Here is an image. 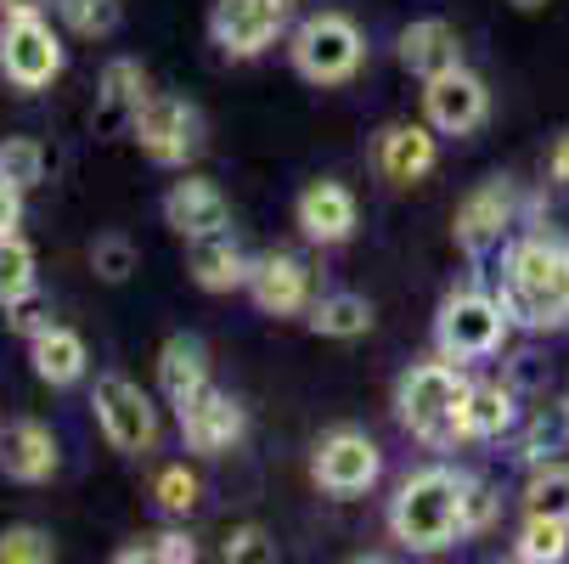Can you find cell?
<instances>
[{"mask_svg": "<svg viewBox=\"0 0 569 564\" xmlns=\"http://www.w3.org/2000/svg\"><path fill=\"white\" fill-rule=\"evenodd\" d=\"M497 299L519 328H569V244L563 237H519L502 255Z\"/></svg>", "mask_w": 569, "mask_h": 564, "instance_id": "6da1fadb", "label": "cell"}, {"mask_svg": "<svg viewBox=\"0 0 569 564\" xmlns=\"http://www.w3.org/2000/svg\"><path fill=\"white\" fill-rule=\"evenodd\" d=\"M389 536L406 553H440L462 542V474L457 468H418L389 497Z\"/></svg>", "mask_w": 569, "mask_h": 564, "instance_id": "7a4b0ae2", "label": "cell"}, {"mask_svg": "<svg viewBox=\"0 0 569 564\" xmlns=\"http://www.w3.org/2000/svg\"><path fill=\"white\" fill-rule=\"evenodd\" d=\"M462 400H468V378L446 356L406 367L400 384H395V413H400L406 435H418L435 452L462 441Z\"/></svg>", "mask_w": 569, "mask_h": 564, "instance_id": "3957f363", "label": "cell"}, {"mask_svg": "<svg viewBox=\"0 0 569 564\" xmlns=\"http://www.w3.org/2000/svg\"><path fill=\"white\" fill-rule=\"evenodd\" d=\"M508 310L497 294H479V288H457L446 294L440 316H435V345L446 362H485V356H497L502 339H508Z\"/></svg>", "mask_w": 569, "mask_h": 564, "instance_id": "277c9868", "label": "cell"}, {"mask_svg": "<svg viewBox=\"0 0 569 564\" xmlns=\"http://www.w3.org/2000/svg\"><path fill=\"white\" fill-rule=\"evenodd\" d=\"M288 57L310 86H345V79H356L361 62H367V40L345 12H316L293 29Z\"/></svg>", "mask_w": 569, "mask_h": 564, "instance_id": "5b68a950", "label": "cell"}, {"mask_svg": "<svg viewBox=\"0 0 569 564\" xmlns=\"http://www.w3.org/2000/svg\"><path fill=\"white\" fill-rule=\"evenodd\" d=\"M91 407H97V429L113 452L124 457H147L158 446V407H152V395L124 378V373H102L97 389H91Z\"/></svg>", "mask_w": 569, "mask_h": 564, "instance_id": "8992f818", "label": "cell"}, {"mask_svg": "<svg viewBox=\"0 0 569 564\" xmlns=\"http://www.w3.org/2000/svg\"><path fill=\"white\" fill-rule=\"evenodd\" d=\"M130 136H136V147L152 158V165L181 170V165H192V158L203 152V113L192 102H181V97L147 91V102L130 119Z\"/></svg>", "mask_w": 569, "mask_h": 564, "instance_id": "52a82bcc", "label": "cell"}, {"mask_svg": "<svg viewBox=\"0 0 569 564\" xmlns=\"http://www.w3.org/2000/svg\"><path fill=\"white\" fill-rule=\"evenodd\" d=\"M0 73L18 91H46L62 73V40L46 23V12L34 18H0Z\"/></svg>", "mask_w": 569, "mask_h": 564, "instance_id": "ba28073f", "label": "cell"}, {"mask_svg": "<svg viewBox=\"0 0 569 564\" xmlns=\"http://www.w3.org/2000/svg\"><path fill=\"white\" fill-rule=\"evenodd\" d=\"M293 23V0H214L209 40L226 57H260L271 51Z\"/></svg>", "mask_w": 569, "mask_h": 564, "instance_id": "9c48e42d", "label": "cell"}, {"mask_svg": "<svg viewBox=\"0 0 569 564\" xmlns=\"http://www.w3.org/2000/svg\"><path fill=\"white\" fill-rule=\"evenodd\" d=\"M378 474H383V452L372 446V435L361 429H333V435H321L316 457H310V479L328 497H361L378 486Z\"/></svg>", "mask_w": 569, "mask_h": 564, "instance_id": "30bf717a", "label": "cell"}, {"mask_svg": "<svg viewBox=\"0 0 569 564\" xmlns=\"http://www.w3.org/2000/svg\"><path fill=\"white\" fill-rule=\"evenodd\" d=\"M176 424H181L187 452H198V457H226L242 435H249V413H242L237 400L226 389H214V384H203L198 395L181 400Z\"/></svg>", "mask_w": 569, "mask_h": 564, "instance_id": "8fae6325", "label": "cell"}, {"mask_svg": "<svg viewBox=\"0 0 569 564\" xmlns=\"http://www.w3.org/2000/svg\"><path fill=\"white\" fill-rule=\"evenodd\" d=\"M513 220H519V187L508 181V176H491V181H479L462 204H457V244L468 249V255H491V249H502V237L513 231Z\"/></svg>", "mask_w": 569, "mask_h": 564, "instance_id": "7c38bea8", "label": "cell"}, {"mask_svg": "<svg viewBox=\"0 0 569 564\" xmlns=\"http://www.w3.org/2000/svg\"><path fill=\"white\" fill-rule=\"evenodd\" d=\"M485 113H491V91H485V79L468 73L462 62L423 79V119L440 136H468V130L485 125Z\"/></svg>", "mask_w": 569, "mask_h": 564, "instance_id": "4fadbf2b", "label": "cell"}, {"mask_svg": "<svg viewBox=\"0 0 569 564\" xmlns=\"http://www.w3.org/2000/svg\"><path fill=\"white\" fill-rule=\"evenodd\" d=\"M293 220H299V231L310 237L316 249H339V244L356 237L361 209H356V192L345 181H310L299 192V204H293Z\"/></svg>", "mask_w": 569, "mask_h": 564, "instance_id": "5bb4252c", "label": "cell"}, {"mask_svg": "<svg viewBox=\"0 0 569 564\" xmlns=\"http://www.w3.org/2000/svg\"><path fill=\"white\" fill-rule=\"evenodd\" d=\"M62 452H57V435L40 424V418H18L12 429H0V474L12 486H46L57 474Z\"/></svg>", "mask_w": 569, "mask_h": 564, "instance_id": "9a60e30c", "label": "cell"}, {"mask_svg": "<svg viewBox=\"0 0 569 564\" xmlns=\"http://www.w3.org/2000/svg\"><path fill=\"white\" fill-rule=\"evenodd\" d=\"M435 136H440L435 125H389V130H378L372 158H378L383 181H395V187L423 181V176L440 165V141H435Z\"/></svg>", "mask_w": 569, "mask_h": 564, "instance_id": "2e32d148", "label": "cell"}, {"mask_svg": "<svg viewBox=\"0 0 569 564\" xmlns=\"http://www.w3.org/2000/svg\"><path fill=\"white\" fill-rule=\"evenodd\" d=\"M249 294L266 316H305L310 310V271H305V260L271 249L249 266Z\"/></svg>", "mask_w": 569, "mask_h": 564, "instance_id": "e0dca14e", "label": "cell"}, {"mask_svg": "<svg viewBox=\"0 0 569 564\" xmlns=\"http://www.w3.org/2000/svg\"><path fill=\"white\" fill-rule=\"evenodd\" d=\"M249 266H254V260L237 249L231 226L203 231V237H187V271H192V283H198V288H209V294L249 288Z\"/></svg>", "mask_w": 569, "mask_h": 564, "instance_id": "ac0fdd59", "label": "cell"}, {"mask_svg": "<svg viewBox=\"0 0 569 564\" xmlns=\"http://www.w3.org/2000/svg\"><path fill=\"white\" fill-rule=\"evenodd\" d=\"M164 220H170V231H181V237H203V231L231 226V204H226V192H220L214 181L181 176V181L164 192Z\"/></svg>", "mask_w": 569, "mask_h": 564, "instance_id": "d6986e66", "label": "cell"}, {"mask_svg": "<svg viewBox=\"0 0 569 564\" xmlns=\"http://www.w3.org/2000/svg\"><path fill=\"white\" fill-rule=\"evenodd\" d=\"M395 51H400V68L418 73V79H435V73H446V68L462 62V40H457V29H451L446 18L406 23L400 40H395Z\"/></svg>", "mask_w": 569, "mask_h": 564, "instance_id": "ffe728a7", "label": "cell"}, {"mask_svg": "<svg viewBox=\"0 0 569 564\" xmlns=\"http://www.w3.org/2000/svg\"><path fill=\"white\" fill-rule=\"evenodd\" d=\"M29 362H34V378H40V384H51V389H68V384H79V378H86V367H91V350H86V339H79L73 328L51 321L46 334H34V339H29Z\"/></svg>", "mask_w": 569, "mask_h": 564, "instance_id": "44dd1931", "label": "cell"}, {"mask_svg": "<svg viewBox=\"0 0 569 564\" xmlns=\"http://www.w3.org/2000/svg\"><path fill=\"white\" fill-rule=\"evenodd\" d=\"M209 384V350L192 334H170L158 350V389H164L170 407H181L187 395H198Z\"/></svg>", "mask_w": 569, "mask_h": 564, "instance_id": "7402d4cb", "label": "cell"}, {"mask_svg": "<svg viewBox=\"0 0 569 564\" xmlns=\"http://www.w3.org/2000/svg\"><path fill=\"white\" fill-rule=\"evenodd\" d=\"M141 102H147V73H141V62H136V57H113V62L102 68V86H97V119H102V130L130 125Z\"/></svg>", "mask_w": 569, "mask_h": 564, "instance_id": "603a6c76", "label": "cell"}, {"mask_svg": "<svg viewBox=\"0 0 569 564\" xmlns=\"http://www.w3.org/2000/svg\"><path fill=\"white\" fill-rule=\"evenodd\" d=\"M519 418V400L508 384H468L462 400V441H502Z\"/></svg>", "mask_w": 569, "mask_h": 564, "instance_id": "cb8c5ba5", "label": "cell"}, {"mask_svg": "<svg viewBox=\"0 0 569 564\" xmlns=\"http://www.w3.org/2000/svg\"><path fill=\"white\" fill-rule=\"evenodd\" d=\"M305 321L321 339H361L372 328V299H361V294H321V299H310Z\"/></svg>", "mask_w": 569, "mask_h": 564, "instance_id": "d4e9b609", "label": "cell"}, {"mask_svg": "<svg viewBox=\"0 0 569 564\" xmlns=\"http://www.w3.org/2000/svg\"><path fill=\"white\" fill-rule=\"evenodd\" d=\"M40 288V260L23 237H0V310H12L18 299H29Z\"/></svg>", "mask_w": 569, "mask_h": 564, "instance_id": "484cf974", "label": "cell"}, {"mask_svg": "<svg viewBox=\"0 0 569 564\" xmlns=\"http://www.w3.org/2000/svg\"><path fill=\"white\" fill-rule=\"evenodd\" d=\"M563 553H569V520L525 514V531L513 536V558L519 564H558Z\"/></svg>", "mask_w": 569, "mask_h": 564, "instance_id": "4316f807", "label": "cell"}, {"mask_svg": "<svg viewBox=\"0 0 569 564\" xmlns=\"http://www.w3.org/2000/svg\"><path fill=\"white\" fill-rule=\"evenodd\" d=\"M563 446H569V400L563 407H541L530 418V429L519 435V457L525 463H552Z\"/></svg>", "mask_w": 569, "mask_h": 564, "instance_id": "83f0119b", "label": "cell"}, {"mask_svg": "<svg viewBox=\"0 0 569 564\" xmlns=\"http://www.w3.org/2000/svg\"><path fill=\"white\" fill-rule=\"evenodd\" d=\"M46 147L34 141V136H7L0 141V176H7L12 187H23V192H34L40 181H46Z\"/></svg>", "mask_w": 569, "mask_h": 564, "instance_id": "f1b7e54d", "label": "cell"}, {"mask_svg": "<svg viewBox=\"0 0 569 564\" xmlns=\"http://www.w3.org/2000/svg\"><path fill=\"white\" fill-rule=\"evenodd\" d=\"M51 7L79 40H102L119 29V0H51Z\"/></svg>", "mask_w": 569, "mask_h": 564, "instance_id": "f546056e", "label": "cell"}, {"mask_svg": "<svg viewBox=\"0 0 569 564\" xmlns=\"http://www.w3.org/2000/svg\"><path fill=\"white\" fill-rule=\"evenodd\" d=\"M198 497H203V486H198V474H192L187 463L158 468V479H152V503L164 508L170 520H187V514L198 508Z\"/></svg>", "mask_w": 569, "mask_h": 564, "instance_id": "4dcf8cb0", "label": "cell"}, {"mask_svg": "<svg viewBox=\"0 0 569 564\" xmlns=\"http://www.w3.org/2000/svg\"><path fill=\"white\" fill-rule=\"evenodd\" d=\"M525 514L569 520V468H563V463H547V468H536V479L525 486Z\"/></svg>", "mask_w": 569, "mask_h": 564, "instance_id": "1f68e13d", "label": "cell"}, {"mask_svg": "<svg viewBox=\"0 0 569 564\" xmlns=\"http://www.w3.org/2000/svg\"><path fill=\"white\" fill-rule=\"evenodd\" d=\"M192 558H198V542L187 531H158L141 547H119V564H192Z\"/></svg>", "mask_w": 569, "mask_h": 564, "instance_id": "d6a6232c", "label": "cell"}, {"mask_svg": "<svg viewBox=\"0 0 569 564\" xmlns=\"http://www.w3.org/2000/svg\"><path fill=\"white\" fill-rule=\"evenodd\" d=\"M57 542L40 525H7L0 531V564H51Z\"/></svg>", "mask_w": 569, "mask_h": 564, "instance_id": "836d02e7", "label": "cell"}, {"mask_svg": "<svg viewBox=\"0 0 569 564\" xmlns=\"http://www.w3.org/2000/svg\"><path fill=\"white\" fill-rule=\"evenodd\" d=\"M91 266H97L102 283H130V271H136V244H130L124 231H108V237H97V244H91Z\"/></svg>", "mask_w": 569, "mask_h": 564, "instance_id": "e575fe53", "label": "cell"}, {"mask_svg": "<svg viewBox=\"0 0 569 564\" xmlns=\"http://www.w3.org/2000/svg\"><path fill=\"white\" fill-rule=\"evenodd\" d=\"M491 520H497V492L485 486V479L462 474V536H479Z\"/></svg>", "mask_w": 569, "mask_h": 564, "instance_id": "d590c367", "label": "cell"}, {"mask_svg": "<svg viewBox=\"0 0 569 564\" xmlns=\"http://www.w3.org/2000/svg\"><path fill=\"white\" fill-rule=\"evenodd\" d=\"M277 547L266 542V531L260 525H237V531H226V542H220V558L231 564V558H271Z\"/></svg>", "mask_w": 569, "mask_h": 564, "instance_id": "8d00e7d4", "label": "cell"}, {"mask_svg": "<svg viewBox=\"0 0 569 564\" xmlns=\"http://www.w3.org/2000/svg\"><path fill=\"white\" fill-rule=\"evenodd\" d=\"M12 328L34 339V334H46V328H51V310H46V305H34V294H29V299H18V305H12Z\"/></svg>", "mask_w": 569, "mask_h": 564, "instance_id": "74e56055", "label": "cell"}, {"mask_svg": "<svg viewBox=\"0 0 569 564\" xmlns=\"http://www.w3.org/2000/svg\"><path fill=\"white\" fill-rule=\"evenodd\" d=\"M18 226H23V187H12L0 176V237H12Z\"/></svg>", "mask_w": 569, "mask_h": 564, "instance_id": "f35d334b", "label": "cell"}, {"mask_svg": "<svg viewBox=\"0 0 569 564\" xmlns=\"http://www.w3.org/2000/svg\"><path fill=\"white\" fill-rule=\"evenodd\" d=\"M46 7H51V0H0V18H34Z\"/></svg>", "mask_w": 569, "mask_h": 564, "instance_id": "ab89813d", "label": "cell"}, {"mask_svg": "<svg viewBox=\"0 0 569 564\" xmlns=\"http://www.w3.org/2000/svg\"><path fill=\"white\" fill-rule=\"evenodd\" d=\"M552 176L569 181V136H558V147H552Z\"/></svg>", "mask_w": 569, "mask_h": 564, "instance_id": "60d3db41", "label": "cell"}, {"mask_svg": "<svg viewBox=\"0 0 569 564\" xmlns=\"http://www.w3.org/2000/svg\"><path fill=\"white\" fill-rule=\"evenodd\" d=\"M513 7H519V12H536V7H547V0H513Z\"/></svg>", "mask_w": 569, "mask_h": 564, "instance_id": "b9f144b4", "label": "cell"}]
</instances>
